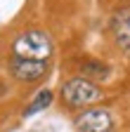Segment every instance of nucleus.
I'll list each match as a JSON object with an SVG mask.
<instances>
[{
    "mask_svg": "<svg viewBox=\"0 0 130 132\" xmlns=\"http://www.w3.org/2000/svg\"><path fill=\"white\" fill-rule=\"evenodd\" d=\"M47 61H21V59H12L10 69L14 73V78L19 80H38L40 76H45L47 71Z\"/></svg>",
    "mask_w": 130,
    "mask_h": 132,
    "instance_id": "nucleus-5",
    "label": "nucleus"
},
{
    "mask_svg": "<svg viewBox=\"0 0 130 132\" xmlns=\"http://www.w3.org/2000/svg\"><path fill=\"white\" fill-rule=\"evenodd\" d=\"M52 38L45 31H24L21 36L12 43V59H21V61H50L52 57Z\"/></svg>",
    "mask_w": 130,
    "mask_h": 132,
    "instance_id": "nucleus-1",
    "label": "nucleus"
},
{
    "mask_svg": "<svg viewBox=\"0 0 130 132\" xmlns=\"http://www.w3.org/2000/svg\"><path fill=\"white\" fill-rule=\"evenodd\" d=\"M76 127L80 132H111L113 130V116L104 109H90L76 118Z\"/></svg>",
    "mask_w": 130,
    "mask_h": 132,
    "instance_id": "nucleus-3",
    "label": "nucleus"
},
{
    "mask_svg": "<svg viewBox=\"0 0 130 132\" xmlns=\"http://www.w3.org/2000/svg\"><path fill=\"white\" fill-rule=\"evenodd\" d=\"M62 99H64L69 106L80 109V106H90V104H95V102H100V99H102V90L97 87L90 78L78 76V78H71V80L64 82V87H62Z\"/></svg>",
    "mask_w": 130,
    "mask_h": 132,
    "instance_id": "nucleus-2",
    "label": "nucleus"
},
{
    "mask_svg": "<svg viewBox=\"0 0 130 132\" xmlns=\"http://www.w3.org/2000/svg\"><path fill=\"white\" fill-rule=\"evenodd\" d=\"M111 33L116 38V45L123 52L130 54V7H123L111 19Z\"/></svg>",
    "mask_w": 130,
    "mask_h": 132,
    "instance_id": "nucleus-4",
    "label": "nucleus"
},
{
    "mask_svg": "<svg viewBox=\"0 0 130 132\" xmlns=\"http://www.w3.org/2000/svg\"><path fill=\"white\" fill-rule=\"evenodd\" d=\"M50 102H52V92H50V90H40V92L33 97V104H28V106H26L24 116H33V113L47 109V106H50Z\"/></svg>",
    "mask_w": 130,
    "mask_h": 132,
    "instance_id": "nucleus-6",
    "label": "nucleus"
},
{
    "mask_svg": "<svg viewBox=\"0 0 130 132\" xmlns=\"http://www.w3.org/2000/svg\"><path fill=\"white\" fill-rule=\"evenodd\" d=\"M83 71H85V73H95V76H106V73H109L106 66H97V61H85Z\"/></svg>",
    "mask_w": 130,
    "mask_h": 132,
    "instance_id": "nucleus-7",
    "label": "nucleus"
}]
</instances>
